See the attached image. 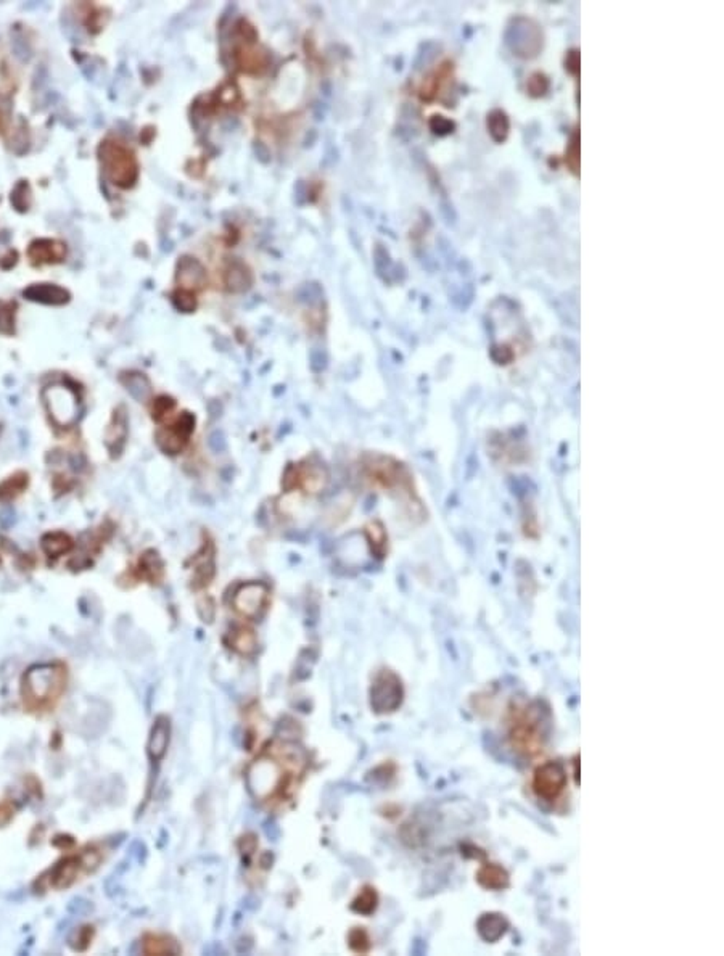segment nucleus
Masks as SVG:
<instances>
[{"label": "nucleus", "mask_w": 724, "mask_h": 956, "mask_svg": "<svg viewBox=\"0 0 724 956\" xmlns=\"http://www.w3.org/2000/svg\"><path fill=\"white\" fill-rule=\"evenodd\" d=\"M306 767L308 757L297 744H271L250 765L247 773L250 792L259 802H285L293 796Z\"/></svg>", "instance_id": "obj_1"}, {"label": "nucleus", "mask_w": 724, "mask_h": 956, "mask_svg": "<svg viewBox=\"0 0 724 956\" xmlns=\"http://www.w3.org/2000/svg\"><path fill=\"white\" fill-rule=\"evenodd\" d=\"M550 712L541 701H531L510 710L509 742L510 747L523 757H533L543 752L549 739Z\"/></svg>", "instance_id": "obj_2"}, {"label": "nucleus", "mask_w": 724, "mask_h": 956, "mask_svg": "<svg viewBox=\"0 0 724 956\" xmlns=\"http://www.w3.org/2000/svg\"><path fill=\"white\" fill-rule=\"evenodd\" d=\"M66 689V670L60 665H39L25 675L21 684L25 707L31 712L52 708Z\"/></svg>", "instance_id": "obj_3"}, {"label": "nucleus", "mask_w": 724, "mask_h": 956, "mask_svg": "<svg viewBox=\"0 0 724 956\" xmlns=\"http://www.w3.org/2000/svg\"><path fill=\"white\" fill-rule=\"evenodd\" d=\"M364 471L367 478L380 486L388 493H396L401 499L408 497L414 504L417 499L414 480L409 469L393 457L382 454H367L364 461Z\"/></svg>", "instance_id": "obj_4"}, {"label": "nucleus", "mask_w": 724, "mask_h": 956, "mask_svg": "<svg viewBox=\"0 0 724 956\" xmlns=\"http://www.w3.org/2000/svg\"><path fill=\"white\" fill-rule=\"evenodd\" d=\"M505 44L510 52L520 58H534L543 50L544 36L536 21L519 16L505 31Z\"/></svg>", "instance_id": "obj_5"}, {"label": "nucleus", "mask_w": 724, "mask_h": 956, "mask_svg": "<svg viewBox=\"0 0 724 956\" xmlns=\"http://www.w3.org/2000/svg\"><path fill=\"white\" fill-rule=\"evenodd\" d=\"M404 687L399 676L383 668L375 675L370 686V707L378 715L393 713L403 706Z\"/></svg>", "instance_id": "obj_6"}, {"label": "nucleus", "mask_w": 724, "mask_h": 956, "mask_svg": "<svg viewBox=\"0 0 724 956\" xmlns=\"http://www.w3.org/2000/svg\"><path fill=\"white\" fill-rule=\"evenodd\" d=\"M100 158L108 177L119 187H132L137 179V163L129 150L118 144L105 142L100 147Z\"/></svg>", "instance_id": "obj_7"}, {"label": "nucleus", "mask_w": 724, "mask_h": 956, "mask_svg": "<svg viewBox=\"0 0 724 956\" xmlns=\"http://www.w3.org/2000/svg\"><path fill=\"white\" fill-rule=\"evenodd\" d=\"M42 396L50 417L60 427H68V425L77 421V417H79V398H77L75 390L58 383L44 390Z\"/></svg>", "instance_id": "obj_8"}, {"label": "nucleus", "mask_w": 724, "mask_h": 956, "mask_svg": "<svg viewBox=\"0 0 724 956\" xmlns=\"http://www.w3.org/2000/svg\"><path fill=\"white\" fill-rule=\"evenodd\" d=\"M568 782V775L559 760H549L539 765L533 775V791L544 802L559 801Z\"/></svg>", "instance_id": "obj_9"}, {"label": "nucleus", "mask_w": 724, "mask_h": 956, "mask_svg": "<svg viewBox=\"0 0 724 956\" xmlns=\"http://www.w3.org/2000/svg\"><path fill=\"white\" fill-rule=\"evenodd\" d=\"M269 588L261 581H248L233 591L232 607L247 620H258L269 606Z\"/></svg>", "instance_id": "obj_10"}, {"label": "nucleus", "mask_w": 724, "mask_h": 956, "mask_svg": "<svg viewBox=\"0 0 724 956\" xmlns=\"http://www.w3.org/2000/svg\"><path fill=\"white\" fill-rule=\"evenodd\" d=\"M327 478H328L327 471L321 462L304 461L302 464H297V466L287 469L285 477H283V488L285 490L299 488L303 490L304 493L316 495L321 493V491L325 488Z\"/></svg>", "instance_id": "obj_11"}, {"label": "nucleus", "mask_w": 724, "mask_h": 956, "mask_svg": "<svg viewBox=\"0 0 724 956\" xmlns=\"http://www.w3.org/2000/svg\"><path fill=\"white\" fill-rule=\"evenodd\" d=\"M195 430V417L192 414L183 412L182 416L177 419L174 425H171L168 428L160 430L157 433V443L161 448V451H164L166 454H179L183 450V446L187 445L188 438H190L192 432Z\"/></svg>", "instance_id": "obj_12"}, {"label": "nucleus", "mask_w": 724, "mask_h": 956, "mask_svg": "<svg viewBox=\"0 0 724 956\" xmlns=\"http://www.w3.org/2000/svg\"><path fill=\"white\" fill-rule=\"evenodd\" d=\"M195 568H193V578L192 585L195 589H202L205 586H208L211 583V580L214 578L216 573V562H214V544L213 541H206L202 546V549L197 556H195Z\"/></svg>", "instance_id": "obj_13"}, {"label": "nucleus", "mask_w": 724, "mask_h": 956, "mask_svg": "<svg viewBox=\"0 0 724 956\" xmlns=\"http://www.w3.org/2000/svg\"><path fill=\"white\" fill-rule=\"evenodd\" d=\"M226 644L233 652L240 654L243 657L254 656L258 651V636L250 626L237 625L226 635Z\"/></svg>", "instance_id": "obj_14"}, {"label": "nucleus", "mask_w": 724, "mask_h": 956, "mask_svg": "<svg viewBox=\"0 0 724 956\" xmlns=\"http://www.w3.org/2000/svg\"><path fill=\"white\" fill-rule=\"evenodd\" d=\"M477 931L484 942L494 943L509 931V921L500 913H484L477 921Z\"/></svg>", "instance_id": "obj_15"}, {"label": "nucleus", "mask_w": 724, "mask_h": 956, "mask_svg": "<svg viewBox=\"0 0 724 956\" xmlns=\"http://www.w3.org/2000/svg\"><path fill=\"white\" fill-rule=\"evenodd\" d=\"M477 882L488 891H504L510 886V876L498 863H484L477 871Z\"/></svg>", "instance_id": "obj_16"}, {"label": "nucleus", "mask_w": 724, "mask_h": 956, "mask_svg": "<svg viewBox=\"0 0 724 956\" xmlns=\"http://www.w3.org/2000/svg\"><path fill=\"white\" fill-rule=\"evenodd\" d=\"M25 296L27 300L44 305H65L70 300V293L65 288L50 283L32 285L25 290Z\"/></svg>", "instance_id": "obj_17"}, {"label": "nucleus", "mask_w": 724, "mask_h": 956, "mask_svg": "<svg viewBox=\"0 0 724 956\" xmlns=\"http://www.w3.org/2000/svg\"><path fill=\"white\" fill-rule=\"evenodd\" d=\"M168 744H169V720L160 717L157 720V723L153 725L152 734H150L147 746L148 756L153 760L163 758L166 748H168Z\"/></svg>", "instance_id": "obj_18"}, {"label": "nucleus", "mask_w": 724, "mask_h": 956, "mask_svg": "<svg viewBox=\"0 0 724 956\" xmlns=\"http://www.w3.org/2000/svg\"><path fill=\"white\" fill-rule=\"evenodd\" d=\"M206 279L203 266L193 258H182L177 265V281L187 290L192 287H202ZM183 288V290H186Z\"/></svg>", "instance_id": "obj_19"}, {"label": "nucleus", "mask_w": 724, "mask_h": 956, "mask_svg": "<svg viewBox=\"0 0 724 956\" xmlns=\"http://www.w3.org/2000/svg\"><path fill=\"white\" fill-rule=\"evenodd\" d=\"M66 253V250L63 245H60L57 242H52V240H39L34 242L30 248L31 258L39 262H50V261H61Z\"/></svg>", "instance_id": "obj_20"}, {"label": "nucleus", "mask_w": 724, "mask_h": 956, "mask_svg": "<svg viewBox=\"0 0 724 956\" xmlns=\"http://www.w3.org/2000/svg\"><path fill=\"white\" fill-rule=\"evenodd\" d=\"M126 435H127L126 416L124 414L116 412L113 417V423H111L107 430V446L111 451V454H115V452L119 454L122 446H124Z\"/></svg>", "instance_id": "obj_21"}, {"label": "nucleus", "mask_w": 724, "mask_h": 956, "mask_svg": "<svg viewBox=\"0 0 724 956\" xmlns=\"http://www.w3.org/2000/svg\"><path fill=\"white\" fill-rule=\"evenodd\" d=\"M143 953L147 955H177L181 953V947L176 943L174 938L166 936H153L150 933L143 938Z\"/></svg>", "instance_id": "obj_22"}, {"label": "nucleus", "mask_w": 724, "mask_h": 956, "mask_svg": "<svg viewBox=\"0 0 724 956\" xmlns=\"http://www.w3.org/2000/svg\"><path fill=\"white\" fill-rule=\"evenodd\" d=\"M486 126H488L489 136H491L493 141H496L498 144H503L507 139V136H509L510 121H509V116H507L503 110H493L491 113L488 115Z\"/></svg>", "instance_id": "obj_23"}, {"label": "nucleus", "mask_w": 724, "mask_h": 956, "mask_svg": "<svg viewBox=\"0 0 724 956\" xmlns=\"http://www.w3.org/2000/svg\"><path fill=\"white\" fill-rule=\"evenodd\" d=\"M226 283L232 292H243L252 285V274L242 262H233L226 272Z\"/></svg>", "instance_id": "obj_24"}, {"label": "nucleus", "mask_w": 724, "mask_h": 956, "mask_svg": "<svg viewBox=\"0 0 724 956\" xmlns=\"http://www.w3.org/2000/svg\"><path fill=\"white\" fill-rule=\"evenodd\" d=\"M378 907V893L374 887L366 886L351 903V910L362 916H370Z\"/></svg>", "instance_id": "obj_25"}, {"label": "nucleus", "mask_w": 724, "mask_h": 956, "mask_svg": "<svg viewBox=\"0 0 724 956\" xmlns=\"http://www.w3.org/2000/svg\"><path fill=\"white\" fill-rule=\"evenodd\" d=\"M71 540L65 533H47L42 538V547L50 557H58L71 549Z\"/></svg>", "instance_id": "obj_26"}, {"label": "nucleus", "mask_w": 724, "mask_h": 956, "mask_svg": "<svg viewBox=\"0 0 724 956\" xmlns=\"http://www.w3.org/2000/svg\"><path fill=\"white\" fill-rule=\"evenodd\" d=\"M124 383L127 390H129V393L138 401H145L150 396V393H152L150 382L143 374H129V376L124 378Z\"/></svg>", "instance_id": "obj_27"}, {"label": "nucleus", "mask_w": 724, "mask_h": 956, "mask_svg": "<svg viewBox=\"0 0 724 956\" xmlns=\"http://www.w3.org/2000/svg\"><path fill=\"white\" fill-rule=\"evenodd\" d=\"M141 573L143 578L155 581L163 573V563H161L157 552L150 551L141 559Z\"/></svg>", "instance_id": "obj_28"}, {"label": "nucleus", "mask_w": 724, "mask_h": 956, "mask_svg": "<svg viewBox=\"0 0 724 956\" xmlns=\"http://www.w3.org/2000/svg\"><path fill=\"white\" fill-rule=\"evenodd\" d=\"M348 942L351 950H354L356 953H367L370 950V937L364 927H354L349 932Z\"/></svg>", "instance_id": "obj_29"}, {"label": "nucleus", "mask_w": 724, "mask_h": 956, "mask_svg": "<svg viewBox=\"0 0 724 956\" xmlns=\"http://www.w3.org/2000/svg\"><path fill=\"white\" fill-rule=\"evenodd\" d=\"M549 87H550V84H549L548 76L543 75V72H533V75L530 76V79H528V82H526L528 94H530L531 97H543V95L548 94Z\"/></svg>", "instance_id": "obj_30"}, {"label": "nucleus", "mask_w": 724, "mask_h": 956, "mask_svg": "<svg viewBox=\"0 0 724 956\" xmlns=\"http://www.w3.org/2000/svg\"><path fill=\"white\" fill-rule=\"evenodd\" d=\"M26 483H27V478L25 477V475L8 478L7 482L0 486V497H2V499H12L13 496L18 495L20 491L25 488Z\"/></svg>", "instance_id": "obj_31"}, {"label": "nucleus", "mask_w": 724, "mask_h": 956, "mask_svg": "<svg viewBox=\"0 0 724 956\" xmlns=\"http://www.w3.org/2000/svg\"><path fill=\"white\" fill-rule=\"evenodd\" d=\"M15 305L0 301V332L12 333L15 331Z\"/></svg>", "instance_id": "obj_32"}, {"label": "nucleus", "mask_w": 724, "mask_h": 956, "mask_svg": "<svg viewBox=\"0 0 724 956\" xmlns=\"http://www.w3.org/2000/svg\"><path fill=\"white\" fill-rule=\"evenodd\" d=\"M174 305L177 310H182L186 312H190L197 306V301H195V296L192 295L190 290H181L174 295Z\"/></svg>", "instance_id": "obj_33"}, {"label": "nucleus", "mask_w": 724, "mask_h": 956, "mask_svg": "<svg viewBox=\"0 0 724 956\" xmlns=\"http://www.w3.org/2000/svg\"><path fill=\"white\" fill-rule=\"evenodd\" d=\"M174 406H176V402L172 401L171 398H168V396H160V398L155 401V404H153V419L161 421V419L169 416V412L174 409Z\"/></svg>", "instance_id": "obj_34"}, {"label": "nucleus", "mask_w": 724, "mask_h": 956, "mask_svg": "<svg viewBox=\"0 0 724 956\" xmlns=\"http://www.w3.org/2000/svg\"><path fill=\"white\" fill-rule=\"evenodd\" d=\"M578 134L573 132L571 141L568 144V155H567V163L570 166V170L578 174Z\"/></svg>", "instance_id": "obj_35"}, {"label": "nucleus", "mask_w": 724, "mask_h": 956, "mask_svg": "<svg viewBox=\"0 0 724 956\" xmlns=\"http://www.w3.org/2000/svg\"><path fill=\"white\" fill-rule=\"evenodd\" d=\"M430 126H432L433 132L439 134V136H446V134L453 132V129H454V122L446 120V118H443V116H433Z\"/></svg>", "instance_id": "obj_36"}, {"label": "nucleus", "mask_w": 724, "mask_h": 956, "mask_svg": "<svg viewBox=\"0 0 724 956\" xmlns=\"http://www.w3.org/2000/svg\"><path fill=\"white\" fill-rule=\"evenodd\" d=\"M26 192L30 193V187H27V184L23 182V184H20V186L15 189V192H13V195H12V203H13V205L16 206V208H18L20 211H25V210H27V206H30V203H27V201L25 200V193H26Z\"/></svg>", "instance_id": "obj_37"}, {"label": "nucleus", "mask_w": 724, "mask_h": 956, "mask_svg": "<svg viewBox=\"0 0 724 956\" xmlns=\"http://www.w3.org/2000/svg\"><path fill=\"white\" fill-rule=\"evenodd\" d=\"M565 70L571 75H578L579 71V57L578 50H570L565 57Z\"/></svg>", "instance_id": "obj_38"}]
</instances>
